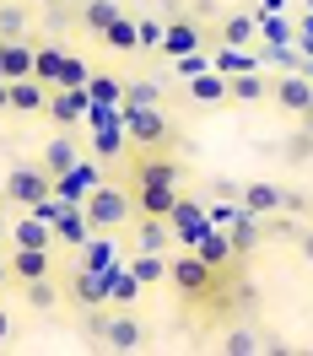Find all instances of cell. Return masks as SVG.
<instances>
[{"label":"cell","instance_id":"30bf717a","mask_svg":"<svg viewBox=\"0 0 313 356\" xmlns=\"http://www.w3.org/2000/svg\"><path fill=\"white\" fill-rule=\"evenodd\" d=\"M179 184H130V200H135V216H173V205H179Z\"/></svg>","mask_w":313,"mask_h":356},{"label":"cell","instance_id":"ba28073f","mask_svg":"<svg viewBox=\"0 0 313 356\" xmlns=\"http://www.w3.org/2000/svg\"><path fill=\"white\" fill-rule=\"evenodd\" d=\"M65 297H70V302H76V308H81V313H97V308H109V275H103V270H87V265H81V270H76V275H70V281H65Z\"/></svg>","mask_w":313,"mask_h":356},{"label":"cell","instance_id":"e575fe53","mask_svg":"<svg viewBox=\"0 0 313 356\" xmlns=\"http://www.w3.org/2000/svg\"><path fill=\"white\" fill-rule=\"evenodd\" d=\"M162 33H168V22L135 17V54H156V49H162Z\"/></svg>","mask_w":313,"mask_h":356},{"label":"cell","instance_id":"7bdbcfd3","mask_svg":"<svg viewBox=\"0 0 313 356\" xmlns=\"http://www.w3.org/2000/svg\"><path fill=\"white\" fill-rule=\"evenodd\" d=\"M259 33H265V44H291V27L281 17H259Z\"/></svg>","mask_w":313,"mask_h":356},{"label":"cell","instance_id":"277c9868","mask_svg":"<svg viewBox=\"0 0 313 356\" xmlns=\"http://www.w3.org/2000/svg\"><path fill=\"white\" fill-rule=\"evenodd\" d=\"M125 140H130V152H173L179 130L168 124L162 103L156 108H125Z\"/></svg>","mask_w":313,"mask_h":356},{"label":"cell","instance_id":"f1b7e54d","mask_svg":"<svg viewBox=\"0 0 313 356\" xmlns=\"http://www.w3.org/2000/svg\"><path fill=\"white\" fill-rule=\"evenodd\" d=\"M141 281H135V270L125 265V270H109V308H130L135 297H141Z\"/></svg>","mask_w":313,"mask_h":356},{"label":"cell","instance_id":"484cf974","mask_svg":"<svg viewBox=\"0 0 313 356\" xmlns=\"http://www.w3.org/2000/svg\"><path fill=\"white\" fill-rule=\"evenodd\" d=\"M87 211L81 205H65L60 216H54V243H87Z\"/></svg>","mask_w":313,"mask_h":356},{"label":"cell","instance_id":"ee69618b","mask_svg":"<svg viewBox=\"0 0 313 356\" xmlns=\"http://www.w3.org/2000/svg\"><path fill=\"white\" fill-rule=\"evenodd\" d=\"M87 270H103V275H109V232H103V243L87 254Z\"/></svg>","mask_w":313,"mask_h":356},{"label":"cell","instance_id":"f6af8a7d","mask_svg":"<svg viewBox=\"0 0 313 356\" xmlns=\"http://www.w3.org/2000/svg\"><path fill=\"white\" fill-rule=\"evenodd\" d=\"M297 254H303V259H313V227H308V222L297 227Z\"/></svg>","mask_w":313,"mask_h":356},{"label":"cell","instance_id":"f907efd6","mask_svg":"<svg viewBox=\"0 0 313 356\" xmlns=\"http://www.w3.org/2000/svg\"><path fill=\"white\" fill-rule=\"evenodd\" d=\"M303 130H313V108H308V113H303Z\"/></svg>","mask_w":313,"mask_h":356},{"label":"cell","instance_id":"5b68a950","mask_svg":"<svg viewBox=\"0 0 313 356\" xmlns=\"http://www.w3.org/2000/svg\"><path fill=\"white\" fill-rule=\"evenodd\" d=\"M92 334H97V346H109V351H141L146 346V330H141V318L130 308L109 313V318H92Z\"/></svg>","mask_w":313,"mask_h":356},{"label":"cell","instance_id":"c3c4849f","mask_svg":"<svg viewBox=\"0 0 313 356\" xmlns=\"http://www.w3.org/2000/svg\"><path fill=\"white\" fill-rule=\"evenodd\" d=\"M11 340V313H6V302H0V346Z\"/></svg>","mask_w":313,"mask_h":356},{"label":"cell","instance_id":"ffe728a7","mask_svg":"<svg viewBox=\"0 0 313 356\" xmlns=\"http://www.w3.org/2000/svg\"><path fill=\"white\" fill-rule=\"evenodd\" d=\"M254 38H259V17H254V11H227V17H222V33H216V44L254 49Z\"/></svg>","mask_w":313,"mask_h":356},{"label":"cell","instance_id":"4fadbf2b","mask_svg":"<svg viewBox=\"0 0 313 356\" xmlns=\"http://www.w3.org/2000/svg\"><path fill=\"white\" fill-rule=\"evenodd\" d=\"M238 205H243L248 216H281V184H265V178H254V184H238Z\"/></svg>","mask_w":313,"mask_h":356},{"label":"cell","instance_id":"bcb514c9","mask_svg":"<svg viewBox=\"0 0 313 356\" xmlns=\"http://www.w3.org/2000/svg\"><path fill=\"white\" fill-rule=\"evenodd\" d=\"M17 286V275H11V265H6V248H0V297Z\"/></svg>","mask_w":313,"mask_h":356},{"label":"cell","instance_id":"d6a6232c","mask_svg":"<svg viewBox=\"0 0 313 356\" xmlns=\"http://www.w3.org/2000/svg\"><path fill=\"white\" fill-rule=\"evenodd\" d=\"M130 270H135V281H141V286H156V281H168V259H162V254H146V248H135Z\"/></svg>","mask_w":313,"mask_h":356},{"label":"cell","instance_id":"5bb4252c","mask_svg":"<svg viewBox=\"0 0 313 356\" xmlns=\"http://www.w3.org/2000/svg\"><path fill=\"white\" fill-rule=\"evenodd\" d=\"M195 49H205L200 22H195V17H173L168 33H162V54H168V60H179V54H195Z\"/></svg>","mask_w":313,"mask_h":356},{"label":"cell","instance_id":"d4e9b609","mask_svg":"<svg viewBox=\"0 0 313 356\" xmlns=\"http://www.w3.org/2000/svg\"><path fill=\"white\" fill-rule=\"evenodd\" d=\"M135 248H146V254H168V248H173V227L162 222V216H141V227H135Z\"/></svg>","mask_w":313,"mask_h":356},{"label":"cell","instance_id":"8fae6325","mask_svg":"<svg viewBox=\"0 0 313 356\" xmlns=\"http://www.w3.org/2000/svg\"><path fill=\"white\" fill-rule=\"evenodd\" d=\"M130 184H179L184 189V162H173L168 152H141L135 156Z\"/></svg>","mask_w":313,"mask_h":356},{"label":"cell","instance_id":"1f68e13d","mask_svg":"<svg viewBox=\"0 0 313 356\" xmlns=\"http://www.w3.org/2000/svg\"><path fill=\"white\" fill-rule=\"evenodd\" d=\"M60 60H65V49H60V44H33V76H38L44 87H54V76H60Z\"/></svg>","mask_w":313,"mask_h":356},{"label":"cell","instance_id":"83f0119b","mask_svg":"<svg viewBox=\"0 0 313 356\" xmlns=\"http://www.w3.org/2000/svg\"><path fill=\"white\" fill-rule=\"evenodd\" d=\"M22 297H27V308H33V313H49L60 297H65V291H60V281H54V275H38V281H22Z\"/></svg>","mask_w":313,"mask_h":356},{"label":"cell","instance_id":"816d5d0a","mask_svg":"<svg viewBox=\"0 0 313 356\" xmlns=\"http://www.w3.org/2000/svg\"><path fill=\"white\" fill-rule=\"evenodd\" d=\"M27 6H54V0H27Z\"/></svg>","mask_w":313,"mask_h":356},{"label":"cell","instance_id":"52a82bcc","mask_svg":"<svg viewBox=\"0 0 313 356\" xmlns=\"http://www.w3.org/2000/svg\"><path fill=\"white\" fill-rule=\"evenodd\" d=\"M87 108H92V97H87V87H49V119L60 124V130H76L81 119H87Z\"/></svg>","mask_w":313,"mask_h":356},{"label":"cell","instance_id":"681fc988","mask_svg":"<svg viewBox=\"0 0 313 356\" xmlns=\"http://www.w3.org/2000/svg\"><path fill=\"white\" fill-rule=\"evenodd\" d=\"M6 92H11V87H6V76H0V113H6Z\"/></svg>","mask_w":313,"mask_h":356},{"label":"cell","instance_id":"8992f818","mask_svg":"<svg viewBox=\"0 0 313 356\" xmlns=\"http://www.w3.org/2000/svg\"><path fill=\"white\" fill-rule=\"evenodd\" d=\"M270 103H275L281 113H291V119H303V113L313 108V76H308V70L275 76V81H270Z\"/></svg>","mask_w":313,"mask_h":356},{"label":"cell","instance_id":"7a4b0ae2","mask_svg":"<svg viewBox=\"0 0 313 356\" xmlns=\"http://www.w3.org/2000/svg\"><path fill=\"white\" fill-rule=\"evenodd\" d=\"M81 211H87V227L103 238V232H119V227H130L135 222V200H130V189H119V184H97V189H87V200H81Z\"/></svg>","mask_w":313,"mask_h":356},{"label":"cell","instance_id":"3957f363","mask_svg":"<svg viewBox=\"0 0 313 356\" xmlns=\"http://www.w3.org/2000/svg\"><path fill=\"white\" fill-rule=\"evenodd\" d=\"M49 195H54V173H49L44 162H17L6 173V184H0V205H17V211H33Z\"/></svg>","mask_w":313,"mask_h":356},{"label":"cell","instance_id":"7dc6e473","mask_svg":"<svg viewBox=\"0 0 313 356\" xmlns=\"http://www.w3.org/2000/svg\"><path fill=\"white\" fill-rule=\"evenodd\" d=\"M0 248H11V216H6V205H0Z\"/></svg>","mask_w":313,"mask_h":356},{"label":"cell","instance_id":"b9f144b4","mask_svg":"<svg viewBox=\"0 0 313 356\" xmlns=\"http://www.w3.org/2000/svg\"><path fill=\"white\" fill-rule=\"evenodd\" d=\"M200 70H211L205 49H195V54H179V60H173V76H184V81H189V76H200Z\"/></svg>","mask_w":313,"mask_h":356},{"label":"cell","instance_id":"60d3db41","mask_svg":"<svg viewBox=\"0 0 313 356\" xmlns=\"http://www.w3.org/2000/svg\"><path fill=\"white\" fill-rule=\"evenodd\" d=\"M287 162H313V130L287 135Z\"/></svg>","mask_w":313,"mask_h":356},{"label":"cell","instance_id":"44dd1931","mask_svg":"<svg viewBox=\"0 0 313 356\" xmlns=\"http://www.w3.org/2000/svg\"><path fill=\"white\" fill-rule=\"evenodd\" d=\"M81 156H87V152H81V140H76L70 130H60V135H54V140L44 146V168L60 178V173H70V168H76Z\"/></svg>","mask_w":313,"mask_h":356},{"label":"cell","instance_id":"6da1fadb","mask_svg":"<svg viewBox=\"0 0 313 356\" xmlns=\"http://www.w3.org/2000/svg\"><path fill=\"white\" fill-rule=\"evenodd\" d=\"M168 281H173V291H179L184 302H200V308H216V302H227V286L238 281V270H211L195 254V248H184V254H173L168 259Z\"/></svg>","mask_w":313,"mask_h":356},{"label":"cell","instance_id":"e0dca14e","mask_svg":"<svg viewBox=\"0 0 313 356\" xmlns=\"http://www.w3.org/2000/svg\"><path fill=\"white\" fill-rule=\"evenodd\" d=\"M168 227H173V243H184V248H189V243H195V238H200V232H205L211 222H205V211H200L195 200H189V195H179V205H173Z\"/></svg>","mask_w":313,"mask_h":356},{"label":"cell","instance_id":"9a60e30c","mask_svg":"<svg viewBox=\"0 0 313 356\" xmlns=\"http://www.w3.org/2000/svg\"><path fill=\"white\" fill-rule=\"evenodd\" d=\"M11 248H54V227L38 211H22L11 216Z\"/></svg>","mask_w":313,"mask_h":356},{"label":"cell","instance_id":"ac0fdd59","mask_svg":"<svg viewBox=\"0 0 313 356\" xmlns=\"http://www.w3.org/2000/svg\"><path fill=\"white\" fill-rule=\"evenodd\" d=\"M189 248H195V254H200L211 270H227L232 259H238V254H232V238H227V227H205V232H200Z\"/></svg>","mask_w":313,"mask_h":356},{"label":"cell","instance_id":"ab89813d","mask_svg":"<svg viewBox=\"0 0 313 356\" xmlns=\"http://www.w3.org/2000/svg\"><path fill=\"white\" fill-rule=\"evenodd\" d=\"M313 195H303V189H281V216H291V222H303L308 216Z\"/></svg>","mask_w":313,"mask_h":356},{"label":"cell","instance_id":"4316f807","mask_svg":"<svg viewBox=\"0 0 313 356\" xmlns=\"http://www.w3.org/2000/svg\"><path fill=\"white\" fill-rule=\"evenodd\" d=\"M97 38H103V49H109V54H135V17H125V11H119V17L97 33Z\"/></svg>","mask_w":313,"mask_h":356},{"label":"cell","instance_id":"9c48e42d","mask_svg":"<svg viewBox=\"0 0 313 356\" xmlns=\"http://www.w3.org/2000/svg\"><path fill=\"white\" fill-rule=\"evenodd\" d=\"M6 113H17V119H38L49 108V87L38 76H22V81H6Z\"/></svg>","mask_w":313,"mask_h":356},{"label":"cell","instance_id":"d6986e66","mask_svg":"<svg viewBox=\"0 0 313 356\" xmlns=\"http://www.w3.org/2000/svg\"><path fill=\"white\" fill-rule=\"evenodd\" d=\"M270 97V76L265 65L243 70V76H227V103H265Z\"/></svg>","mask_w":313,"mask_h":356},{"label":"cell","instance_id":"2e32d148","mask_svg":"<svg viewBox=\"0 0 313 356\" xmlns=\"http://www.w3.org/2000/svg\"><path fill=\"white\" fill-rule=\"evenodd\" d=\"M6 265L17 275V286L22 281H38V275H54V254L49 248H6Z\"/></svg>","mask_w":313,"mask_h":356},{"label":"cell","instance_id":"f35d334b","mask_svg":"<svg viewBox=\"0 0 313 356\" xmlns=\"http://www.w3.org/2000/svg\"><path fill=\"white\" fill-rule=\"evenodd\" d=\"M162 103V87L156 81H130L125 87V108H156Z\"/></svg>","mask_w":313,"mask_h":356},{"label":"cell","instance_id":"4dcf8cb0","mask_svg":"<svg viewBox=\"0 0 313 356\" xmlns=\"http://www.w3.org/2000/svg\"><path fill=\"white\" fill-rule=\"evenodd\" d=\"M211 65L222 70V76H243V70H254L259 65V54L254 49H232V44H216V60Z\"/></svg>","mask_w":313,"mask_h":356},{"label":"cell","instance_id":"7402d4cb","mask_svg":"<svg viewBox=\"0 0 313 356\" xmlns=\"http://www.w3.org/2000/svg\"><path fill=\"white\" fill-rule=\"evenodd\" d=\"M0 76H6V81L33 76V44H27V38H0Z\"/></svg>","mask_w":313,"mask_h":356},{"label":"cell","instance_id":"7c38bea8","mask_svg":"<svg viewBox=\"0 0 313 356\" xmlns=\"http://www.w3.org/2000/svg\"><path fill=\"white\" fill-rule=\"evenodd\" d=\"M97 184H103V168L81 156V162H76L70 173L54 178V195H60V200H70V205H81V200H87V189H97Z\"/></svg>","mask_w":313,"mask_h":356},{"label":"cell","instance_id":"cb8c5ba5","mask_svg":"<svg viewBox=\"0 0 313 356\" xmlns=\"http://www.w3.org/2000/svg\"><path fill=\"white\" fill-rule=\"evenodd\" d=\"M227 238H232V254H238V259H243V254H254V248H259V238H265V232H259V216H248L243 205H238V216H232V227H227Z\"/></svg>","mask_w":313,"mask_h":356},{"label":"cell","instance_id":"74e56055","mask_svg":"<svg viewBox=\"0 0 313 356\" xmlns=\"http://www.w3.org/2000/svg\"><path fill=\"white\" fill-rule=\"evenodd\" d=\"M87 76H92L87 60H81V54H65V60H60V76H54V87H87Z\"/></svg>","mask_w":313,"mask_h":356},{"label":"cell","instance_id":"f5cc1de1","mask_svg":"<svg viewBox=\"0 0 313 356\" xmlns=\"http://www.w3.org/2000/svg\"><path fill=\"white\" fill-rule=\"evenodd\" d=\"M303 222H308V227H313V205H308V216H303Z\"/></svg>","mask_w":313,"mask_h":356},{"label":"cell","instance_id":"d590c367","mask_svg":"<svg viewBox=\"0 0 313 356\" xmlns=\"http://www.w3.org/2000/svg\"><path fill=\"white\" fill-rule=\"evenodd\" d=\"M222 351H227V356H259V351H265V340H259L254 330H243V324H238V330L222 334Z\"/></svg>","mask_w":313,"mask_h":356},{"label":"cell","instance_id":"f546056e","mask_svg":"<svg viewBox=\"0 0 313 356\" xmlns=\"http://www.w3.org/2000/svg\"><path fill=\"white\" fill-rule=\"evenodd\" d=\"M87 97H92V103H103V108H119V103H125V81L92 70V76H87Z\"/></svg>","mask_w":313,"mask_h":356},{"label":"cell","instance_id":"836d02e7","mask_svg":"<svg viewBox=\"0 0 313 356\" xmlns=\"http://www.w3.org/2000/svg\"><path fill=\"white\" fill-rule=\"evenodd\" d=\"M119 11H125L119 0H87V6H81V27H87L92 38H97V33H103V27L119 17Z\"/></svg>","mask_w":313,"mask_h":356},{"label":"cell","instance_id":"8d00e7d4","mask_svg":"<svg viewBox=\"0 0 313 356\" xmlns=\"http://www.w3.org/2000/svg\"><path fill=\"white\" fill-rule=\"evenodd\" d=\"M0 38H27V0H6L0 6Z\"/></svg>","mask_w":313,"mask_h":356},{"label":"cell","instance_id":"603a6c76","mask_svg":"<svg viewBox=\"0 0 313 356\" xmlns=\"http://www.w3.org/2000/svg\"><path fill=\"white\" fill-rule=\"evenodd\" d=\"M189 103H200V108H222V103H227V76L216 65L200 70V76H189Z\"/></svg>","mask_w":313,"mask_h":356}]
</instances>
